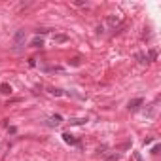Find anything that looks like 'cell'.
<instances>
[{"label": "cell", "mask_w": 161, "mask_h": 161, "mask_svg": "<svg viewBox=\"0 0 161 161\" xmlns=\"http://www.w3.org/2000/svg\"><path fill=\"white\" fill-rule=\"evenodd\" d=\"M144 104V99H140V97H136V99L129 100V110H138L140 106Z\"/></svg>", "instance_id": "6da1fadb"}, {"label": "cell", "mask_w": 161, "mask_h": 161, "mask_svg": "<svg viewBox=\"0 0 161 161\" xmlns=\"http://www.w3.org/2000/svg\"><path fill=\"white\" fill-rule=\"evenodd\" d=\"M106 23H108L110 27H114V29H116V27L121 23V19H119V15H108V17H106Z\"/></svg>", "instance_id": "7a4b0ae2"}, {"label": "cell", "mask_w": 161, "mask_h": 161, "mask_svg": "<svg viewBox=\"0 0 161 161\" xmlns=\"http://www.w3.org/2000/svg\"><path fill=\"white\" fill-rule=\"evenodd\" d=\"M23 40H25V30H17V32H15V38H13L15 47H21Z\"/></svg>", "instance_id": "3957f363"}, {"label": "cell", "mask_w": 161, "mask_h": 161, "mask_svg": "<svg viewBox=\"0 0 161 161\" xmlns=\"http://www.w3.org/2000/svg\"><path fill=\"white\" fill-rule=\"evenodd\" d=\"M63 121V118H61V116H51V118L49 119H47V125H49V127H57L59 125V123H61Z\"/></svg>", "instance_id": "277c9868"}, {"label": "cell", "mask_w": 161, "mask_h": 161, "mask_svg": "<svg viewBox=\"0 0 161 161\" xmlns=\"http://www.w3.org/2000/svg\"><path fill=\"white\" fill-rule=\"evenodd\" d=\"M64 42H68L66 34H53V44H64Z\"/></svg>", "instance_id": "5b68a950"}, {"label": "cell", "mask_w": 161, "mask_h": 161, "mask_svg": "<svg viewBox=\"0 0 161 161\" xmlns=\"http://www.w3.org/2000/svg\"><path fill=\"white\" fill-rule=\"evenodd\" d=\"M63 140H64L66 144H78V140H76L70 133H63Z\"/></svg>", "instance_id": "8992f818"}, {"label": "cell", "mask_w": 161, "mask_h": 161, "mask_svg": "<svg viewBox=\"0 0 161 161\" xmlns=\"http://www.w3.org/2000/svg\"><path fill=\"white\" fill-rule=\"evenodd\" d=\"M11 91H13V89H11L10 83H2V85H0V93H2V95H11Z\"/></svg>", "instance_id": "52a82bcc"}, {"label": "cell", "mask_w": 161, "mask_h": 161, "mask_svg": "<svg viewBox=\"0 0 161 161\" xmlns=\"http://www.w3.org/2000/svg\"><path fill=\"white\" fill-rule=\"evenodd\" d=\"M42 46H44V40L40 38V36H36V38L30 42V47H42Z\"/></svg>", "instance_id": "ba28073f"}, {"label": "cell", "mask_w": 161, "mask_h": 161, "mask_svg": "<svg viewBox=\"0 0 161 161\" xmlns=\"http://www.w3.org/2000/svg\"><path fill=\"white\" fill-rule=\"evenodd\" d=\"M148 61H155V59H157V51H155V49H150V51H148Z\"/></svg>", "instance_id": "9c48e42d"}, {"label": "cell", "mask_w": 161, "mask_h": 161, "mask_svg": "<svg viewBox=\"0 0 161 161\" xmlns=\"http://www.w3.org/2000/svg\"><path fill=\"white\" fill-rule=\"evenodd\" d=\"M85 121H87L85 118H78V119H72L70 123H72V125H83V123H85Z\"/></svg>", "instance_id": "30bf717a"}, {"label": "cell", "mask_w": 161, "mask_h": 161, "mask_svg": "<svg viewBox=\"0 0 161 161\" xmlns=\"http://www.w3.org/2000/svg\"><path fill=\"white\" fill-rule=\"evenodd\" d=\"M68 64H72V66H80V59H78V57L70 59V61H68Z\"/></svg>", "instance_id": "8fae6325"}, {"label": "cell", "mask_w": 161, "mask_h": 161, "mask_svg": "<svg viewBox=\"0 0 161 161\" xmlns=\"http://www.w3.org/2000/svg\"><path fill=\"white\" fill-rule=\"evenodd\" d=\"M106 159H108V161H118V159H119V154H110Z\"/></svg>", "instance_id": "7c38bea8"}, {"label": "cell", "mask_w": 161, "mask_h": 161, "mask_svg": "<svg viewBox=\"0 0 161 161\" xmlns=\"http://www.w3.org/2000/svg\"><path fill=\"white\" fill-rule=\"evenodd\" d=\"M136 59H138V63H142V64L148 61V59H146V55H142V53H138V55H136Z\"/></svg>", "instance_id": "4fadbf2b"}, {"label": "cell", "mask_w": 161, "mask_h": 161, "mask_svg": "<svg viewBox=\"0 0 161 161\" xmlns=\"http://www.w3.org/2000/svg\"><path fill=\"white\" fill-rule=\"evenodd\" d=\"M127 148H131V142H123L118 146V150H127Z\"/></svg>", "instance_id": "5bb4252c"}, {"label": "cell", "mask_w": 161, "mask_h": 161, "mask_svg": "<svg viewBox=\"0 0 161 161\" xmlns=\"http://www.w3.org/2000/svg\"><path fill=\"white\" fill-rule=\"evenodd\" d=\"M51 95H55V97H61V95H63V91H61V89H51Z\"/></svg>", "instance_id": "9a60e30c"}, {"label": "cell", "mask_w": 161, "mask_h": 161, "mask_svg": "<svg viewBox=\"0 0 161 161\" xmlns=\"http://www.w3.org/2000/svg\"><path fill=\"white\" fill-rule=\"evenodd\" d=\"M152 154H159V144H155V146L152 148Z\"/></svg>", "instance_id": "2e32d148"}]
</instances>
